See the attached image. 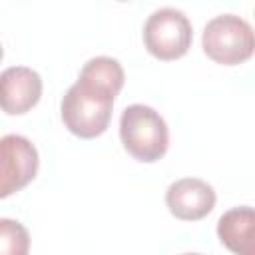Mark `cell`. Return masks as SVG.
<instances>
[{
  "label": "cell",
  "instance_id": "obj_8",
  "mask_svg": "<svg viewBox=\"0 0 255 255\" xmlns=\"http://www.w3.org/2000/svg\"><path fill=\"white\" fill-rule=\"evenodd\" d=\"M217 237L233 255H255V207H233L217 221Z\"/></svg>",
  "mask_w": 255,
  "mask_h": 255
},
{
  "label": "cell",
  "instance_id": "obj_11",
  "mask_svg": "<svg viewBox=\"0 0 255 255\" xmlns=\"http://www.w3.org/2000/svg\"><path fill=\"white\" fill-rule=\"evenodd\" d=\"M181 255H201V253H181Z\"/></svg>",
  "mask_w": 255,
  "mask_h": 255
},
{
  "label": "cell",
  "instance_id": "obj_7",
  "mask_svg": "<svg viewBox=\"0 0 255 255\" xmlns=\"http://www.w3.org/2000/svg\"><path fill=\"white\" fill-rule=\"evenodd\" d=\"M2 110L10 116L30 112L42 96V78L36 70L26 66H10L0 76Z\"/></svg>",
  "mask_w": 255,
  "mask_h": 255
},
{
  "label": "cell",
  "instance_id": "obj_10",
  "mask_svg": "<svg viewBox=\"0 0 255 255\" xmlns=\"http://www.w3.org/2000/svg\"><path fill=\"white\" fill-rule=\"evenodd\" d=\"M0 247L2 255H28L30 235L20 221L2 217L0 219Z\"/></svg>",
  "mask_w": 255,
  "mask_h": 255
},
{
  "label": "cell",
  "instance_id": "obj_2",
  "mask_svg": "<svg viewBox=\"0 0 255 255\" xmlns=\"http://www.w3.org/2000/svg\"><path fill=\"white\" fill-rule=\"evenodd\" d=\"M120 137L126 151L143 163L161 159L169 145V129L165 120L149 106L131 104L122 112Z\"/></svg>",
  "mask_w": 255,
  "mask_h": 255
},
{
  "label": "cell",
  "instance_id": "obj_9",
  "mask_svg": "<svg viewBox=\"0 0 255 255\" xmlns=\"http://www.w3.org/2000/svg\"><path fill=\"white\" fill-rule=\"evenodd\" d=\"M80 74H84V76H88V78H92L100 84H106V86L114 88L118 94L124 88V80H126L122 64L116 58H108V56H98V58L88 60L82 66Z\"/></svg>",
  "mask_w": 255,
  "mask_h": 255
},
{
  "label": "cell",
  "instance_id": "obj_3",
  "mask_svg": "<svg viewBox=\"0 0 255 255\" xmlns=\"http://www.w3.org/2000/svg\"><path fill=\"white\" fill-rule=\"evenodd\" d=\"M201 46L213 62L237 66L255 54V32L241 16L221 14L205 24Z\"/></svg>",
  "mask_w": 255,
  "mask_h": 255
},
{
  "label": "cell",
  "instance_id": "obj_1",
  "mask_svg": "<svg viewBox=\"0 0 255 255\" xmlns=\"http://www.w3.org/2000/svg\"><path fill=\"white\" fill-rule=\"evenodd\" d=\"M116 96L118 92L114 88L80 74L60 104L64 126L82 139L102 135L110 126Z\"/></svg>",
  "mask_w": 255,
  "mask_h": 255
},
{
  "label": "cell",
  "instance_id": "obj_6",
  "mask_svg": "<svg viewBox=\"0 0 255 255\" xmlns=\"http://www.w3.org/2000/svg\"><path fill=\"white\" fill-rule=\"evenodd\" d=\"M213 187L197 177H181L165 191V205L169 213L181 221H197L209 215L215 207Z\"/></svg>",
  "mask_w": 255,
  "mask_h": 255
},
{
  "label": "cell",
  "instance_id": "obj_5",
  "mask_svg": "<svg viewBox=\"0 0 255 255\" xmlns=\"http://www.w3.org/2000/svg\"><path fill=\"white\" fill-rule=\"evenodd\" d=\"M2 151V181L0 195L8 197L26 187L38 173L40 157L34 143L18 133H8L0 139Z\"/></svg>",
  "mask_w": 255,
  "mask_h": 255
},
{
  "label": "cell",
  "instance_id": "obj_4",
  "mask_svg": "<svg viewBox=\"0 0 255 255\" xmlns=\"http://www.w3.org/2000/svg\"><path fill=\"white\" fill-rule=\"evenodd\" d=\"M193 40L189 18L177 8H159L149 14L143 24L145 50L163 62L177 60L187 54Z\"/></svg>",
  "mask_w": 255,
  "mask_h": 255
}]
</instances>
